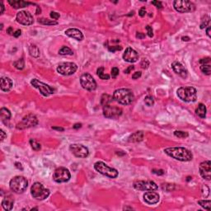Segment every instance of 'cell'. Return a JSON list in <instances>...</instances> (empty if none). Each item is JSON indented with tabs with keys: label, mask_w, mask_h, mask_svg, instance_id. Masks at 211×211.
Returning a JSON list of instances; mask_svg holds the SVG:
<instances>
[{
	"label": "cell",
	"mask_w": 211,
	"mask_h": 211,
	"mask_svg": "<svg viewBox=\"0 0 211 211\" xmlns=\"http://www.w3.org/2000/svg\"><path fill=\"white\" fill-rule=\"evenodd\" d=\"M164 152L168 156L181 162H190L192 160L193 155L191 152L182 147H173L165 148Z\"/></svg>",
	"instance_id": "obj_1"
},
{
	"label": "cell",
	"mask_w": 211,
	"mask_h": 211,
	"mask_svg": "<svg viewBox=\"0 0 211 211\" xmlns=\"http://www.w3.org/2000/svg\"><path fill=\"white\" fill-rule=\"evenodd\" d=\"M59 54H61V55H73L74 52H73V50L70 48H69L67 46H63L59 50Z\"/></svg>",
	"instance_id": "obj_34"
},
{
	"label": "cell",
	"mask_w": 211,
	"mask_h": 211,
	"mask_svg": "<svg viewBox=\"0 0 211 211\" xmlns=\"http://www.w3.org/2000/svg\"><path fill=\"white\" fill-rule=\"evenodd\" d=\"M144 103L146 104L148 107H152L154 104V100L150 96H147L146 98H144Z\"/></svg>",
	"instance_id": "obj_39"
},
{
	"label": "cell",
	"mask_w": 211,
	"mask_h": 211,
	"mask_svg": "<svg viewBox=\"0 0 211 211\" xmlns=\"http://www.w3.org/2000/svg\"><path fill=\"white\" fill-rule=\"evenodd\" d=\"M173 7L175 10L180 13L191 12L195 10V5L193 3L190 1H185V0L174 1Z\"/></svg>",
	"instance_id": "obj_8"
},
{
	"label": "cell",
	"mask_w": 211,
	"mask_h": 211,
	"mask_svg": "<svg viewBox=\"0 0 211 211\" xmlns=\"http://www.w3.org/2000/svg\"><path fill=\"white\" fill-rule=\"evenodd\" d=\"M14 205V200L11 195H8L2 201V206L3 208L7 211H10L12 210Z\"/></svg>",
	"instance_id": "obj_24"
},
{
	"label": "cell",
	"mask_w": 211,
	"mask_h": 211,
	"mask_svg": "<svg viewBox=\"0 0 211 211\" xmlns=\"http://www.w3.org/2000/svg\"><path fill=\"white\" fill-rule=\"evenodd\" d=\"M30 144H31L33 150H35V151H40L41 148V144H39L37 141L35 140H30Z\"/></svg>",
	"instance_id": "obj_36"
},
{
	"label": "cell",
	"mask_w": 211,
	"mask_h": 211,
	"mask_svg": "<svg viewBox=\"0 0 211 211\" xmlns=\"http://www.w3.org/2000/svg\"><path fill=\"white\" fill-rule=\"evenodd\" d=\"M206 34H207V36H208L209 37H210V38L211 37V36H210V26L207 27V29H206Z\"/></svg>",
	"instance_id": "obj_57"
},
{
	"label": "cell",
	"mask_w": 211,
	"mask_h": 211,
	"mask_svg": "<svg viewBox=\"0 0 211 211\" xmlns=\"http://www.w3.org/2000/svg\"><path fill=\"white\" fill-rule=\"evenodd\" d=\"M97 74H98V77H99L101 79H103V80H108L109 78H110V75L107 74H104V68H103V67L98 68V70H97Z\"/></svg>",
	"instance_id": "obj_32"
},
{
	"label": "cell",
	"mask_w": 211,
	"mask_h": 211,
	"mask_svg": "<svg viewBox=\"0 0 211 211\" xmlns=\"http://www.w3.org/2000/svg\"><path fill=\"white\" fill-rule=\"evenodd\" d=\"M7 33L8 34H9V35H13V29H12V27H9L8 29H7Z\"/></svg>",
	"instance_id": "obj_56"
},
{
	"label": "cell",
	"mask_w": 211,
	"mask_h": 211,
	"mask_svg": "<svg viewBox=\"0 0 211 211\" xmlns=\"http://www.w3.org/2000/svg\"><path fill=\"white\" fill-rule=\"evenodd\" d=\"M142 75V73L141 72H135L133 75H132V78L133 79H138L139 78H140Z\"/></svg>",
	"instance_id": "obj_50"
},
{
	"label": "cell",
	"mask_w": 211,
	"mask_h": 211,
	"mask_svg": "<svg viewBox=\"0 0 211 211\" xmlns=\"http://www.w3.org/2000/svg\"><path fill=\"white\" fill-rule=\"evenodd\" d=\"M149 65V63H148V61L145 59H144V60H142V62H141V67L143 68V69H147L148 68V66Z\"/></svg>",
	"instance_id": "obj_47"
},
{
	"label": "cell",
	"mask_w": 211,
	"mask_h": 211,
	"mask_svg": "<svg viewBox=\"0 0 211 211\" xmlns=\"http://www.w3.org/2000/svg\"><path fill=\"white\" fill-rule=\"evenodd\" d=\"M52 129H53V130H58V131H64V130H65V129L62 128V127H52Z\"/></svg>",
	"instance_id": "obj_58"
},
{
	"label": "cell",
	"mask_w": 211,
	"mask_h": 211,
	"mask_svg": "<svg viewBox=\"0 0 211 211\" xmlns=\"http://www.w3.org/2000/svg\"><path fill=\"white\" fill-rule=\"evenodd\" d=\"M15 166H16V168H17L18 169H21V170L23 169L22 167V164H21V163H19V162H16V163H15Z\"/></svg>",
	"instance_id": "obj_60"
},
{
	"label": "cell",
	"mask_w": 211,
	"mask_h": 211,
	"mask_svg": "<svg viewBox=\"0 0 211 211\" xmlns=\"http://www.w3.org/2000/svg\"><path fill=\"white\" fill-rule=\"evenodd\" d=\"M123 60L128 63H135L139 60V54L133 48L128 47L123 54Z\"/></svg>",
	"instance_id": "obj_18"
},
{
	"label": "cell",
	"mask_w": 211,
	"mask_h": 211,
	"mask_svg": "<svg viewBox=\"0 0 211 211\" xmlns=\"http://www.w3.org/2000/svg\"><path fill=\"white\" fill-rule=\"evenodd\" d=\"M144 135V134L143 131H136L129 137V142H130V143L140 142V141L143 140Z\"/></svg>",
	"instance_id": "obj_25"
},
{
	"label": "cell",
	"mask_w": 211,
	"mask_h": 211,
	"mask_svg": "<svg viewBox=\"0 0 211 211\" xmlns=\"http://www.w3.org/2000/svg\"><path fill=\"white\" fill-rule=\"evenodd\" d=\"M78 69V66L72 62H64L58 65L57 72L64 76H69L74 74Z\"/></svg>",
	"instance_id": "obj_10"
},
{
	"label": "cell",
	"mask_w": 211,
	"mask_h": 211,
	"mask_svg": "<svg viewBox=\"0 0 211 211\" xmlns=\"http://www.w3.org/2000/svg\"><path fill=\"white\" fill-rule=\"evenodd\" d=\"M198 204L200 205L202 208H204L205 210H210V205L211 201L210 200H199Z\"/></svg>",
	"instance_id": "obj_33"
},
{
	"label": "cell",
	"mask_w": 211,
	"mask_h": 211,
	"mask_svg": "<svg viewBox=\"0 0 211 211\" xmlns=\"http://www.w3.org/2000/svg\"><path fill=\"white\" fill-rule=\"evenodd\" d=\"M31 84L33 87L38 89L41 92V94L43 95L44 97H48L49 95L54 93V89L53 87H50L49 85L46 84V83H44L42 82L39 81L38 79H36V78L32 79L31 81Z\"/></svg>",
	"instance_id": "obj_11"
},
{
	"label": "cell",
	"mask_w": 211,
	"mask_h": 211,
	"mask_svg": "<svg viewBox=\"0 0 211 211\" xmlns=\"http://www.w3.org/2000/svg\"><path fill=\"white\" fill-rule=\"evenodd\" d=\"M21 35H22V31L20 29H17L16 32H14V33H13V36L16 38L19 37Z\"/></svg>",
	"instance_id": "obj_51"
},
{
	"label": "cell",
	"mask_w": 211,
	"mask_h": 211,
	"mask_svg": "<svg viewBox=\"0 0 211 211\" xmlns=\"http://www.w3.org/2000/svg\"><path fill=\"white\" fill-rule=\"evenodd\" d=\"M152 173L154 174H156V175H158V176H162L164 174V171L162 170V169H159V170H156V169H153V171H152Z\"/></svg>",
	"instance_id": "obj_49"
},
{
	"label": "cell",
	"mask_w": 211,
	"mask_h": 211,
	"mask_svg": "<svg viewBox=\"0 0 211 211\" xmlns=\"http://www.w3.org/2000/svg\"><path fill=\"white\" fill-rule=\"evenodd\" d=\"M37 124V117L33 114H28L22 118L19 123H17L16 128L17 130H25L31 127H34Z\"/></svg>",
	"instance_id": "obj_9"
},
{
	"label": "cell",
	"mask_w": 211,
	"mask_h": 211,
	"mask_svg": "<svg viewBox=\"0 0 211 211\" xmlns=\"http://www.w3.org/2000/svg\"><path fill=\"white\" fill-rule=\"evenodd\" d=\"M94 168L99 173H101L103 176H106L109 178H116L119 175V173L116 169L109 167L105 162L101 161L97 162L94 164Z\"/></svg>",
	"instance_id": "obj_5"
},
{
	"label": "cell",
	"mask_w": 211,
	"mask_h": 211,
	"mask_svg": "<svg viewBox=\"0 0 211 211\" xmlns=\"http://www.w3.org/2000/svg\"><path fill=\"white\" fill-rule=\"evenodd\" d=\"M29 53L33 58H38L40 56V49L36 45H31L29 46Z\"/></svg>",
	"instance_id": "obj_28"
},
{
	"label": "cell",
	"mask_w": 211,
	"mask_h": 211,
	"mask_svg": "<svg viewBox=\"0 0 211 211\" xmlns=\"http://www.w3.org/2000/svg\"><path fill=\"white\" fill-rule=\"evenodd\" d=\"M195 113L198 116H200V118L205 119L206 116V106L202 103H200L198 105V107L195 109Z\"/></svg>",
	"instance_id": "obj_26"
},
{
	"label": "cell",
	"mask_w": 211,
	"mask_h": 211,
	"mask_svg": "<svg viewBox=\"0 0 211 211\" xmlns=\"http://www.w3.org/2000/svg\"><path fill=\"white\" fill-rule=\"evenodd\" d=\"M174 135L178 137L180 139H185V138H187L188 137V133L184 132V131H180V130H176L174 132Z\"/></svg>",
	"instance_id": "obj_38"
},
{
	"label": "cell",
	"mask_w": 211,
	"mask_h": 211,
	"mask_svg": "<svg viewBox=\"0 0 211 211\" xmlns=\"http://www.w3.org/2000/svg\"><path fill=\"white\" fill-rule=\"evenodd\" d=\"M0 87L3 92H9L12 87V81L8 77H3L0 79Z\"/></svg>",
	"instance_id": "obj_22"
},
{
	"label": "cell",
	"mask_w": 211,
	"mask_h": 211,
	"mask_svg": "<svg viewBox=\"0 0 211 211\" xmlns=\"http://www.w3.org/2000/svg\"><path fill=\"white\" fill-rule=\"evenodd\" d=\"M73 127H74V129H78V128H81L82 124H80V123H77V124H74Z\"/></svg>",
	"instance_id": "obj_59"
},
{
	"label": "cell",
	"mask_w": 211,
	"mask_h": 211,
	"mask_svg": "<svg viewBox=\"0 0 211 211\" xmlns=\"http://www.w3.org/2000/svg\"><path fill=\"white\" fill-rule=\"evenodd\" d=\"M0 116L3 120H8L11 118V112L8 109L3 107L0 110Z\"/></svg>",
	"instance_id": "obj_29"
},
{
	"label": "cell",
	"mask_w": 211,
	"mask_h": 211,
	"mask_svg": "<svg viewBox=\"0 0 211 211\" xmlns=\"http://www.w3.org/2000/svg\"><path fill=\"white\" fill-rule=\"evenodd\" d=\"M103 115L109 119H117L122 115V109L115 106H105L103 107Z\"/></svg>",
	"instance_id": "obj_13"
},
{
	"label": "cell",
	"mask_w": 211,
	"mask_h": 211,
	"mask_svg": "<svg viewBox=\"0 0 211 211\" xmlns=\"http://www.w3.org/2000/svg\"><path fill=\"white\" fill-rule=\"evenodd\" d=\"M108 49L109 51H111V52H115L116 50H121L122 49V47L121 46H120V45H116V46H108Z\"/></svg>",
	"instance_id": "obj_42"
},
{
	"label": "cell",
	"mask_w": 211,
	"mask_h": 211,
	"mask_svg": "<svg viewBox=\"0 0 211 211\" xmlns=\"http://www.w3.org/2000/svg\"><path fill=\"white\" fill-rule=\"evenodd\" d=\"M69 150L75 157L79 158H85L89 154L88 148L82 144H71L69 146Z\"/></svg>",
	"instance_id": "obj_15"
},
{
	"label": "cell",
	"mask_w": 211,
	"mask_h": 211,
	"mask_svg": "<svg viewBox=\"0 0 211 211\" xmlns=\"http://www.w3.org/2000/svg\"><path fill=\"white\" fill-rule=\"evenodd\" d=\"M181 39H182V41H190V37H188V36H183Z\"/></svg>",
	"instance_id": "obj_61"
},
{
	"label": "cell",
	"mask_w": 211,
	"mask_h": 211,
	"mask_svg": "<svg viewBox=\"0 0 211 211\" xmlns=\"http://www.w3.org/2000/svg\"><path fill=\"white\" fill-rule=\"evenodd\" d=\"M80 83L82 88L87 91H94L97 88V82L90 74L85 73L80 78Z\"/></svg>",
	"instance_id": "obj_12"
},
{
	"label": "cell",
	"mask_w": 211,
	"mask_h": 211,
	"mask_svg": "<svg viewBox=\"0 0 211 211\" xmlns=\"http://www.w3.org/2000/svg\"><path fill=\"white\" fill-rule=\"evenodd\" d=\"M119 69L117 67H113L112 68V69H111V76H112V78H115L117 76L119 75Z\"/></svg>",
	"instance_id": "obj_40"
},
{
	"label": "cell",
	"mask_w": 211,
	"mask_h": 211,
	"mask_svg": "<svg viewBox=\"0 0 211 211\" xmlns=\"http://www.w3.org/2000/svg\"><path fill=\"white\" fill-rule=\"evenodd\" d=\"M134 188L138 190H156L158 188L157 185L153 181H136L133 185Z\"/></svg>",
	"instance_id": "obj_14"
},
{
	"label": "cell",
	"mask_w": 211,
	"mask_h": 211,
	"mask_svg": "<svg viewBox=\"0 0 211 211\" xmlns=\"http://www.w3.org/2000/svg\"><path fill=\"white\" fill-rule=\"evenodd\" d=\"M113 99L121 105H129L135 99L133 92L128 88H120L114 92Z\"/></svg>",
	"instance_id": "obj_2"
},
{
	"label": "cell",
	"mask_w": 211,
	"mask_h": 211,
	"mask_svg": "<svg viewBox=\"0 0 211 211\" xmlns=\"http://www.w3.org/2000/svg\"><path fill=\"white\" fill-rule=\"evenodd\" d=\"M0 134H1V142H2V141L4 140V139H6L7 135H6V133L3 130H0Z\"/></svg>",
	"instance_id": "obj_52"
},
{
	"label": "cell",
	"mask_w": 211,
	"mask_h": 211,
	"mask_svg": "<svg viewBox=\"0 0 211 211\" xmlns=\"http://www.w3.org/2000/svg\"><path fill=\"white\" fill-rule=\"evenodd\" d=\"M210 17L209 16H205L200 22V29H204L206 27H209L210 26Z\"/></svg>",
	"instance_id": "obj_35"
},
{
	"label": "cell",
	"mask_w": 211,
	"mask_h": 211,
	"mask_svg": "<svg viewBox=\"0 0 211 211\" xmlns=\"http://www.w3.org/2000/svg\"><path fill=\"white\" fill-rule=\"evenodd\" d=\"M145 14H146V9H145L144 7H143V8H141L140 9V11H139V15L141 17H144V16H145Z\"/></svg>",
	"instance_id": "obj_48"
},
{
	"label": "cell",
	"mask_w": 211,
	"mask_h": 211,
	"mask_svg": "<svg viewBox=\"0 0 211 211\" xmlns=\"http://www.w3.org/2000/svg\"><path fill=\"white\" fill-rule=\"evenodd\" d=\"M41 13V8L37 6V10H36V14H40Z\"/></svg>",
	"instance_id": "obj_62"
},
{
	"label": "cell",
	"mask_w": 211,
	"mask_h": 211,
	"mask_svg": "<svg viewBox=\"0 0 211 211\" xmlns=\"http://www.w3.org/2000/svg\"><path fill=\"white\" fill-rule=\"evenodd\" d=\"M13 65L15 66V68H16V69L22 70V69H23L24 66H25L24 60H23L22 58V59H19V60H16V61H15V62L13 63Z\"/></svg>",
	"instance_id": "obj_37"
},
{
	"label": "cell",
	"mask_w": 211,
	"mask_h": 211,
	"mask_svg": "<svg viewBox=\"0 0 211 211\" xmlns=\"http://www.w3.org/2000/svg\"><path fill=\"white\" fill-rule=\"evenodd\" d=\"M200 65H203V64H210V57H206L204 59H201L200 60Z\"/></svg>",
	"instance_id": "obj_46"
},
{
	"label": "cell",
	"mask_w": 211,
	"mask_h": 211,
	"mask_svg": "<svg viewBox=\"0 0 211 211\" xmlns=\"http://www.w3.org/2000/svg\"><path fill=\"white\" fill-rule=\"evenodd\" d=\"M145 28H146L147 30L148 36L149 37H153V28H152V27H150V26H147Z\"/></svg>",
	"instance_id": "obj_45"
},
{
	"label": "cell",
	"mask_w": 211,
	"mask_h": 211,
	"mask_svg": "<svg viewBox=\"0 0 211 211\" xmlns=\"http://www.w3.org/2000/svg\"><path fill=\"white\" fill-rule=\"evenodd\" d=\"M153 5H154L158 9H161L162 8V2H160V1H153L151 3Z\"/></svg>",
	"instance_id": "obj_44"
},
{
	"label": "cell",
	"mask_w": 211,
	"mask_h": 211,
	"mask_svg": "<svg viewBox=\"0 0 211 211\" xmlns=\"http://www.w3.org/2000/svg\"><path fill=\"white\" fill-rule=\"evenodd\" d=\"M200 176L207 181H210L211 178V162L207 160L202 162L200 164L199 168Z\"/></svg>",
	"instance_id": "obj_17"
},
{
	"label": "cell",
	"mask_w": 211,
	"mask_h": 211,
	"mask_svg": "<svg viewBox=\"0 0 211 211\" xmlns=\"http://www.w3.org/2000/svg\"><path fill=\"white\" fill-rule=\"evenodd\" d=\"M16 22L24 26H30L33 24L34 18L32 14L28 11H20L16 14Z\"/></svg>",
	"instance_id": "obj_16"
},
{
	"label": "cell",
	"mask_w": 211,
	"mask_h": 211,
	"mask_svg": "<svg viewBox=\"0 0 211 211\" xmlns=\"http://www.w3.org/2000/svg\"><path fill=\"white\" fill-rule=\"evenodd\" d=\"M71 174L68 168H56L53 174V180L57 183H64L70 180Z\"/></svg>",
	"instance_id": "obj_7"
},
{
	"label": "cell",
	"mask_w": 211,
	"mask_h": 211,
	"mask_svg": "<svg viewBox=\"0 0 211 211\" xmlns=\"http://www.w3.org/2000/svg\"><path fill=\"white\" fill-rule=\"evenodd\" d=\"M31 194L34 199L38 200H45L49 195V190L46 189L43 185L40 182H35L32 186Z\"/></svg>",
	"instance_id": "obj_6"
},
{
	"label": "cell",
	"mask_w": 211,
	"mask_h": 211,
	"mask_svg": "<svg viewBox=\"0 0 211 211\" xmlns=\"http://www.w3.org/2000/svg\"><path fill=\"white\" fill-rule=\"evenodd\" d=\"M200 70L203 74L206 75H210L211 74V65L210 64H203L200 65Z\"/></svg>",
	"instance_id": "obj_30"
},
{
	"label": "cell",
	"mask_w": 211,
	"mask_h": 211,
	"mask_svg": "<svg viewBox=\"0 0 211 211\" xmlns=\"http://www.w3.org/2000/svg\"><path fill=\"white\" fill-rule=\"evenodd\" d=\"M134 69H135V66H133V65H132V66H130V67H128L126 69H124V74H130V72L133 70Z\"/></svg>",
	"instance_id": "obj_53"
},
{
	"label": "cell",
	"mask_w": 211,
	"mask_h": 211,
	"mask_svg": "<svg viewBox=\"0 0 211 211\" xmlns=\"http://www.w3.org/2000/svg\"><path fill=\"white\" fill-rule=\"evenodd\" d=\"M49 15H50V17L53 18V19H54V20H58L60 16V13H58V12H51Z\"/></svg>",
	"instance_id": "obj_43"
},
{
	"label": "cell",
	"mask_w": 211,
	"mask_h": 211,
	"mask_svg": "<svg viewBox=\"0 0 211 211\" xmlns=\"http://www.w3.org/2000/svg\"><path fill=\"white\" fill-rule=\"evenodd\" d=\"M136 37L139 38V39H144V38H145V34H144V33L142 32H137Z\"/></svg>",
	"instance_id": "obj_54"
},
{
	"label": "cell",
	"mask_w": 211,
	"mask_h": 211,
	"mask_svg": "<svg viewBox=\"0 0 211 211\" xmlns=\"http://www.w3.org/2000/svg\"><path fill=\"white\" fill-rule=\"evenodd\" d=\"M0 8H1V11H0V14H3V13L4 12V9H5V8H4L3 3L2 1L0 2Z\"/></svg>",
	"instance_id": "obj_55"
},
{
	"label": "cell",
	"mask_w": 211,
	"mask_h": 211,
	"mask_svg": "<svg viewBox=\"0 0 211 211\" xmlns=\"http://www.w3.org/2000/svg\"><path fill=\"white\" fill-rule=\"evenodd\" d=\"M9 186L12 191L16 194L23 193L28 186V181L22 176H16L10 181Z\"/></svg>",
	"instance_id": "obj_4"
},
{
	"label": "cell",
	"mask_w": 211,
	"mask_h": 211,
	"mask_svg": "<svg viewBox=\"0 0 211 211\" xmlns=\"http://www.w3.org/2000/svg\"><path fill=\"white\" fill-rule=\"evenodd\" d=\"M172 68L173 71L178 74L179 76H181V78H186L187 75H188V72L186 70V69L185 68V66L181 63H180L178 61H175L172 64Z\"/></svg>",
	"instance_id": "obj_20"
},
{
	"label": "cell",
	"mask_w": 211,
	"mask_h": 211,
	"mask_svg": "<svg viewBox=\"0 0 211 211\" xmlns=\"http://www.w3.org/2000/svg\"><path fill=\"white\" fill-rule=\"evenodd\" d=\"M177 93L178 98L185 102H195L197 99V92L193 87H180Z\"/></svg>",
	"instance_id": "obj_3"
},
{
	"label": "cell",
	"mask_w": 211,
	"mask_h": 211,
	"mask_svg": "<svg viewBox=\"0 0 211 211\" xmlns=\"http://www.w3.org/2000/svg\"><path fill=\"white\" fill-rule=\"evenodd\" d=\"M124 210H133L132 208H129V207H124Z\"/></svg>",
	"instance_id": "obj_63"
},
{
	"label": "cell",
	"mask_w": 211,
	"mask_h": 211,
	"mask_svg": "<svg viewBox=\"0 0 211 211\" xmlns=\"http://www.w3.org/2000/svg\"><path fill=\"white\" fill-rule=\"evenodd\" d=\"M174 185L171 184H163L162 185V189L167 190V191H172L173 190Z\"/></svg>",
	"instance_id": "obj_41"
},
{
	"label": "cell",
	"mask_w": 211,
	"mask_h": 211,
	"mask_svg": "<svg viewBox=\"0 0 211 211\" xmlns=\"http://www.w3.org/2000/svg\"><path fill=\"white\" fill-rule=\"evenodd\" d=\"M65 35L73 39H75L76 41H81L83 40V35L82 32L76 28H69V29L66 30Z\"/></svg>",
	"instance_id": "obj_21"
},
{
	"label": "cell",
	"mask_w": 211,
	"mask_h": 211,
	"mask_svg": "<svg viewBox=\"0 0 211 211\" xmlns=\"http://www.w3.org/2000/svg\"><path fill=\"white\" fill-rule=\"evenodd\" d=\"M8 3L15 9H18V8H26L28 5L31 4H35L33 3H30V2H26V1H22V0H8Z\"/></svg>",
	"instance_id": "obj_23"
},
{
	"label": "cell",
	"mask_w": 211,
	"mask_h": 211,
	"mask_svg": "<svg viewBox=\"0 0 211 211\" xmlns=\"http://www.w3.org/2000/svg\"><path fill=\"white\" fill-rule=\"evenodd\" d=\"M159 195L153 190H148L144 195V200L148 205H155L159 201Z\"/></svg>",
	"instance_id": "obj_19"
},
{
	"label": "cell",
	"mask_w": 211,
	"mask_h": 211,
	"mask_svg": "<svg viewBox=\"0 0 211 211\" xmlns=\"http://www.w3.org/2000/svg\"><path fill=\"white\" fill-rule=\"evenodd\" d=\"M38 22L43 25H46V26H54V25H57L58 22L54 20H49V19H45V18H40L38 19Z\"/></svg>",
	"instance_id": "obj_31"
},
{
	"label": "cell",
	"mask_w": 211,
	"mask_h": 211,
	"mask_svg": "<svg viewBox=\"0 0 211 211\" xmlns=\"http://www.w3.org/2000/svg\"><path fill=\"white\" fill-rule=\"evenodd\" d=\"M113 97L109 95V94H103L101 98V104L102 105L103 107L105 106H108V105H111V103L113 102Z\"/></svg>",
	"instance_id": "obj_27"
}]
</instances>
